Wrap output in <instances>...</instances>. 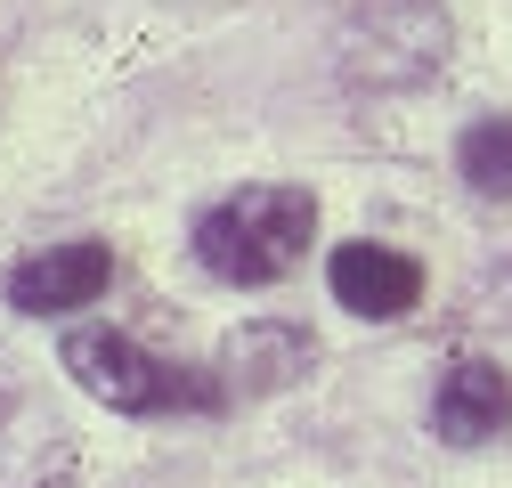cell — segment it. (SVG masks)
Segmentation results:
<instances>
[{"label":"cell","mask_w":512,"mask_h":488,"mask_svg":"<svg viewBox=\"0 0 512 488\" xmlns=\"http://www.w3.org/2000/svg\"><path fill=\"white\" fill-rule=\"evenodd\" d=\"M309 236H317L309 188H236L196 220V261L220 285H277L301 269Z\"/></svg>","instance_id":"6da1fadb"},{"label":"cell","mask_w":512,"mask_h":488,"mask_svg":"<svg viewBox=\"0 0 512 488\" xmlns=\"http://www.w3.org/2000/svg\"><path fill=\"white\" fill-rule=\"evenodd\" d=\"M57 358H66V375L122 407V415H179V407H220V383H196L187 366L171 358H147L122 326H66V342H57Z\"/></svg>","instance_id":"7a4b0ae2"},{"label":"cell","mask_w":512,"mask_h":488,"mask_svg":"<svg viewBox=\"0 0 512 488\" xmlns=\"http://www.w3.org/2000/svg\"><path fill=\"white\" fill-rule=\"evenodd\" d=\"M66 456H74L66 415H57L49 391L0 350V488H57Z\"/></svg>","instance_id":"3957f363"},{"label":"cell","mask_w":512,"mask_h":488,"mask_svg":"<svg viewBox=\"0 0 512 488\" xmlns=\"http://www.w3.org/2000/svg\"><path fill=\"white\" fill-rule=\"evenodd\" d=\"M114 285V253L98 236H74V244H41L9 269V310L25 318H66V310H90V301Z\"/></svg>","instance_id":"277c9868"},{"label":"cell","mask_w":512,"mask_h":488,"mask_svg":"<svg viewBox=\"0 0 512 488\" xmlns=\"http://www.w3.org/2000/svg\"><path fill=\"white\" fill-rule=\"evenodd\" d=\"M326 285H334V301L350 318H407L415 301H423V261L415 253H399V244H374V236H358V244H334V261H326Z\"/></svg>","instance_id":"5b68a950"},{"label":"cell","mask_w":512,"mask_h":488,"mask_svg":"<svg viewBox=\"0 0 512 488\" xmlns=\"http://www.w3.org/2000/svg\"><path fill=\"white\" fill-rule=\"evenodd\" d=\"M512 423V375L496 358H456L431 391V432L456 440V448H480Z\"/></svg>","instance_id":"8992f818"},{"label":"cell","mask_w":512,"mask_h":488,"mask_svg":"<svg viewBox=\"0 0 512 488\" xmlns=\"http://www.w3.org/2000/svg\"><path fill=\"white\" fill-rule=\"evenodd\" d=\"M309 358H317V342L301 334V326H285V318H252L244 334H228V350H220V375H228V391H285L293 375H309Z\"/></svg>","instance_id":"52a82bcc"},{"label":"cell","mask_w":512,"mask_h":488,"mask_svg":"<svg viewBox=\"0 0 512 488\" xmlns=\"http://www.w3.org/2000/svg\"><path fill=\"white\" fill-rule=\"evenodd\" d=\"M456 171L480 196H512V114H488L456 139Z\"/></svg>","instance_id":"ba28073f"}]
</instances>
